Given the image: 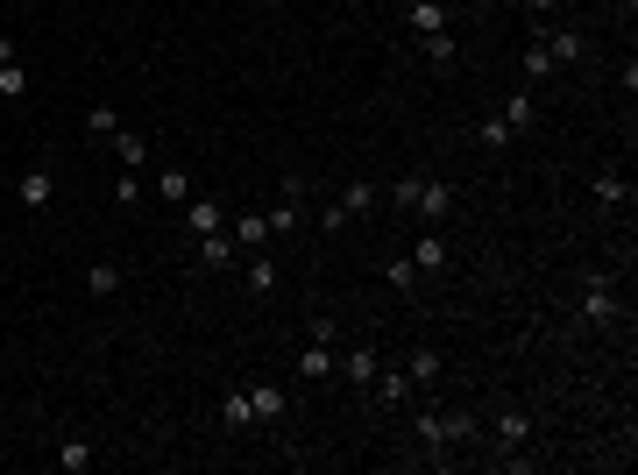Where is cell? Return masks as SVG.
Wrapping results in <instances>:
<instances>
[{
    "instance_id": "17",
    "label": "cell",
    "mask_w": 638,
    "mask_h": 475,
    "mask_svg": "<svg viewBox=\"0 0 638 475\" xmlns=\"http://www.w3.org/2000/svg\"><path fill=\"white\" fill-rule=\"evenodd\" d=\"M249 412L270 426V419H284V383H249Z\"/></svg>"
},
{
    "instance_id": "30",
    "label": "cell",
    "mask_w": 638,
    "mask_h": 475,
    "mask_svg": "<svg viewBox=\"0 0 638 475\" xmlns=\"http://www.w3.org/2000/svg\"><path fill=\"white\" fill-rule=\"evenodd\" d=\"M475 142H483V149H504V142H518V135H511L504 114H490V121H475Z\"/></svg>"
},
{
    "instance_id": "11",
    "label": "cell",
    "mask_w": 638,
    "mask_h": 475,
    "mask_svg": "<svg viewBox=\"0 0 638 475\" xmlns=\"http://www.w3.org/2000/svg\"><path fill=\"white\" fill-rule=\"evenodd\" d=\"M539 43L553 50V64H582V57H589V36H582V29H546Z\"/></svg>"
},
{
    "instance_id": "13",
    "label": "cell",
    "mask_w": 638,
    "mask_h": 475,
    "mask_svg": "<svg viewBox=\"0 0 638 475\" xmlns=\"http://www.w3.org/2000/svg\"><path fill=\"white\" fill-rule=\"evenodd\" d=\"M298 376H305V383L334 376V341H305V348H298Z\"/></svg>"
},
{
    "instance_id": "14",
    "label": "cell",
    "mask_w": 638,
    "mask_h": 475,
    "mask_svg": "<svg viewBox=\"0 0 638 475\" xmlns=\"http://www.w3.org/2000/svg\"><path fill=\"white\" fill-rule=\"evenodd\" d=\"M376 369H383V355L362 341V348H348V383L362 390V398H369V383H376Z\"/></svg>"
},
{
    "instance_id": "34",
    "label": "cell",
    "mask_w": 638,
    "mask_h": 475,
    "mask_svg": "<svg viewBox=\"0 0 638 475\" xmlns=\"http://www.w3.org/2000/svg\"><path fill=\"white\" fill-rule=\"evenodd\" d=\"M86 128H93V135H114L121 121H114V107H86Z\"/></svg>"
},
{
    "instance_id": "12",
    "label": "cell",
    "mask_w": 638,
    "mask_h": 475,
    "mask_svg": "<svg viewBox=\"0 0 638 475\" xmlns=\"http://www.w3.org/2000/svg\"><path fill=\"white\" fill-rule=\"evenodd\" d=\"M227 234H234V249H270V242H277V234H270V213H242Z\"/></svg>"
},
{
    "instance_id": "4",
    "label": "cell",
    "mask_w": 638,
    "mask_h": 475,
    "mask_svg": "<svg viewBox=\"0 0 638 475\" xmlns=\"http://www.w3.org/2000/svg\"><path fill=\"white\" fill-rule=\"evenodd\" d=\"M412 213H419L426 227H440V220L454 213V185H447V178H419V199H412Z\"/></svg>"
},
{
    "instance_id": "20",
    "label": "cell",
    "mask_w": 638,
    "mask_h": 475,
    "mask_svg": "<svg viewBox=\"0 0 638 475\" xmlns=\"http://www.w3.org/2000/svg\"><path fill=\"white\" fill-rule=\"evenodd\" d=\"M405 22H412L419 36H433V29H447V0H412V8H405Z\"/></svg>"
},
{
    "instance_id": "28",
    "label": "cell",
    "mask_w": 638,
    "mask_h": 475,
    "mask_svg": "<svg viewBox=\"0 0 638 475\" xmlns=\"http://www.w3.org/2000/svg\"><path fill=\"white\" fill-rule=\"evenodd\" d=\"M156 199H164V206H185V199H192V178H185V171H156Z\"/></svg>"
},
{
    "instance_id": "25",
    "label": "cell",
    "mask_w": 638,
    "mask_h": 475,
    "mask_svg": "<svg viewBox=\"0 0 638 475\" xmlns=\"http://www.w3.org/2000/svg\"><path fill=\"white\" fill-rule=\"evenodd\" d=\"M220 419H227V433L256 426V412H249V390H227V398H220Z\"/></svg>"
},
{
    "instance_id": "33",
    "label": "cell",
    "mask_w": 638,
    "mask_h": 475,
    "mask_svg": "<svg viewBox=\"0 0 638 475\" xmlns=\"http://www.w3.org/2000/svg\"><path fill=\"white\" fill-rule=\"evenodd\" d=\"M383 277H390V284H397V291H412V284H419V270H412V256H397V263H390V270H383Z\"/></svg>"
},
{
    "instance_id": "6",
    "label": "cell",
    "mask_w": 638,
    "mask_h": 475,
    "mask_svg": "<svg viewBox=\"0 0 638 475\" xmlns=\"http://www.w3.org/2000/svg\"><path fill=\"white\" fill-rule=\"evenodd\" d=\"M242 291H249V298H270V291H277V263H270V249H249V263H242Z\"/></svg>"
},
{
    "instance_id": "32",
    "label": "cell",
    "mask_w": 638,
    "mask_h": 475,
    "mask_svg": "<svg viewBox=\"0 0 638 475\" xmlns=\"http://www.w3.org/2000/svg\"><path fill=\"white\" fill-rule=\"evenodd\" d=\"M383 199H390V206H397V213H412V199H419V178H397V185H390V192H383Z\"/></svg>"
},
{
    "instance_id": "26",
    "label": "cell",
    "mask_w": 638,
    "mask_h": 475,
    "mask_svg": "<svg viewBox=\"0 0 638 475\" xmlns=\"http://www.w3.org/2000/svg\"><path fill=\"white\" fill-rule=\"evenodd\" d=\"M518 64H525V78H532V86H539V78H553V71H561V64H553V50H546L539 36L525 43V57H518Z\"/></svg>"
},
{
    "instance_id": "35",
    "label": "cell",
    "mask_w": 638,
    "mask_h": 475,
    "mask_svg": "<svg viewBox=\"0 0 638 475\" xmlns=\"http://www.w3.org/2000/svg\"><path fill=\"white\" fill-rule=\"evenodd\" d=\"M114 199H121V206H135V199H142V178H135V171H121V178H114Z\"/></svg>"
},
{
    "instance_id": "2",
    "label": "cell",
    "mask_w": 638,
    "mask_h": 475,
    "mask_svg": "<svg viewBox=\"0 0 638 475\" xmlns=\"http://www.w3.org/2000/svg\"><path fill=\"white\" fill-rule=\"evenodd\" d=\"M376 206H383V185H376V178H355L327 213H319V227H348V220H362V213H376Z\"/></svg>"
},
{
    "instance_id": "5",
    "label": "cell",
    "mask_w": 638,
    "mask_h": 475,
    "mask_svg": "<svg viewBox=\"0 0 638 475\" xmlns=\"http://www.w3.org/2000/svg\"><path fill=\"white\" fill-rule=\"evenodd\" d=\"M447 256H454V249H447V234H440V227H419V242H412V270H419V277H440V270H447Z\"/></svg>"
},
{
    "instance_id": "9",
    "label": "cell",
    "mask_w": 638,
    "mask_h": 475,
    "mask_svg": "<svg viewBox=\"0 0 638 475\" xmlns=\"http://www.w3.org/2000/svg\"><path fill=\"white\" fill-rule=\"evenodd\" d=\"M199 263H206V270H242V249H234V234H199Z\"/></svg>"
},
{
    "instance_id": "24",
    "label": "cell",
    "mask_w": 638,
    "mask_h": 475,
    "mask_svg": "<svg viewBox=\"0 0 638 475\" xmlns=\"http://www.w3.org/2000/svg\"><path fill=\"white\" fill-rule=\"evenodd\" d=\"M0 100H29V71H22V57H0Z\"/></svg>"
},
{
    "instance_id": "18",
    "label": "cell",
    "mask_w": 638,
    "mask_h": 475,
    "mask_svg": "<svg viewBox=\"0 0 638 475\" xmlns=\"http://www.w3.org/2000/svg\"><path fill=\"white\" fill-rule=\"evenodd\" d=\"M440 419H447V447H475V440H483V419L461 412V405H454V412H440Z\"/></svg>"
},
{
    "instance_id": "36",
    "label": "cell",
    "mask_w": 638,
    "mask_h": 475,
    "mask_svg": "<svg viewBox=\"0 0 638 475\" xmlns=\"http://www.w3.org/2000/svg\"><path fill=\"white\" fill-rule=\"evenodd\" d=\"M553 8H561V0H525V15H553Z\"/></svg>"
},
{
    "instance_id": "7",
    "label": "cell",
    "mask_w": 638,
    "mask_h": 475,
    "mask_svg": "<svg viewBox=\"0 0 638 475\" xmlns=\"http://www.w3.org/2000/svg\"><path fill=\"white\" fill-rule=\"evenodd\" d=\"M525 440H532V412H525V405H504V412H497V447L518 454Z\"/></svg>"
},
{
    "instance_id": "1",
    "label": "cell",
    "mask_w": 638,
    "mask_h": 475,
    "mask_svg": "<svg viewBox=\"0 0 638 475\" xmlns=\"http://www.w3.org/2000/svg\"><path fill=\"white\" fill-rule=\"evenodd\" d=\"M575 320L582 327H617L624 320V298H617V284L596 270V277H582V305H575Z\"/></svg>"
},
{
    "instance_id": "10",
    "label": "cell",
    "mask_w": 638,
    "mask_h": 475,
    "mask_svg": "<svg viewBox=\"0 0 638 475\" xmlns=\"http://www.w3.org/2000/svg\"><path fill=\"white\" fill-rule=\"evenodd\" d=\"M93 461H100V447H93L86 433H71V440H57V468H64V475H86Z\"/></svg>"
},
{
    "instance_id": "8",
    "label": "cell",
    "mask_w": 638,
    "mask_h": 475,
    "mask_svg": "<svg viewBox=\"0 0 638 475\" xmlns=\"http://www.w3.org/2000/svg\"><path fill=\"white\" fill-rule=\"evenodd\" d=\"M369 398H376V405H412L419 390H412V376H405V369H376V383H369Z\"/></svg>"
},
{
    "instance_id": "3",
    "label": "cell",
    "mask_w": 638,
    "mask_h": 475,
    "mask_svg": "<svg viewBox=\"0 0 638 475\" xmlns=\"http://www.w3.org/2000/svg\"><path fill=\"white\" fill-rule=\"evenodd\" d=\"M15 199H22L29 213H43V206L57 199V171H50V164H29V171L15 178Z\"/></svg>"
},
{
    "instance_id": "15",
    "label": "cell",
    "mask_w": 638,
    "mask_h": 475,
    "mask_svg": "<svg viewBox=\"0 0 638 475\" xmlns=\"http://www.w3.org/2000/svg\"><path fill=\"white\" fill-rule=\"evenodd\" d=\"M185 227H192V234H220V199L192 192V199H185Z\"/></svg>"
},
{
    "instance_id": "27",
    "label": "cell",
    "mask_w": 638,
    "mask_h": 475,
    "mask_svg": "<svg viewBox=\"0 0 638 475\" xmlns=\"http://www.w3.org/2000/svg\"><path fill=\"white\" fill-rule=\"evenodd\" d=\"M603 206H631V178H617V171H596V185H589Z\"/></svg>"
},
{
    "instance_id": "37",
    "label": "cell",
    "mask_w": 638,
    "mask_h": 475,
    "mask_svg": "<svg viewBox=\"0 0 638 475\" xmlns=\"http://www.w3.org/2000/svg\"><path fill=\"white\" fill-rule=\"evenodd\" d=\"M256 8H284V0H256Z\"/></svg>"
},
{
    "instance_id": "29",
    "label": "cell",
    "mask_w": 638,
    "mask_h": 475,
    "mask_svg": "<svg viewBox=\"0 0 638 475\" xmlns=\"http://www.w3.org/2000/svg\"><path fill=\"white\" fill-rule=\"evenodd\" d=\"M504 121H511V135H525V128L539 121V100H532V93H511V107H504Z\"/></svg>"
},
{
    "instance_id": "16",
    "label": "cell",
    "mask_w": 638,
    "mask_h": 475,
    "mask_svg": "<svg viewBox=\"0 0 638 475\" xmlns=\"http://www.w3.org/2000/svg\"><path fill=\"white\" fill-rule=\"evenodd\" d=\"M412 433H419V447L440 454V447H447V419H440V405H419V412H412Z\"/></svg>"
},
{
    "instance_id": "23",
    "label": "cell",
    "mask_w": 638,
    "mask_h": 475,
    "mask_svg": "<svg viewBox=\"0 0 638 475\" xmlns=\"http://www.w3.org/2000/svg\"><path fill=\"white\" fill-rule=\"evenodd\" d=\"M114 156H121L128 171H142V164H149V142H142L135 128H114Z\"/></svg>"
},
{
    "instance_id": "21",
    "label": "cell",
    "mask_w": 638,
    "mask_h": 475,
    "mask_svg": "<svg viewBox=\"0 0 638 475\" xmlns=\"http://www.w3.org/2000/svg\"><path fill=\"white\" fill-rule=\"evenodd\" d=\"M305 227V199H284L277 192V206H270V234H298Z\"/></svg>"
},
{
    "instance_id": "22",
    "label": "cell",
    "mask_w": 638,
    "mask_h": 475,
    "mask_svg": "<svg viewBox=\"0 0 638 475\" xmlns=\"http://www.w3.org/2000/svg\"><path fill=\"white\" fill-rule=\"evenodd\" d=\"M405 376H412V390H433V383H440V348H419V355L405 362Z\"/></svg>"
},
{
    "instance_id": "31",
    "label": "cell",
    "mask_w": 638,
    "mask_h": 475,
    "mask_svg": "<svg viewBox=\"0 0 638 475\" xmlns=\"http://www.w3.org/2000/svg\"><path fill=\"white\" fill-rule=\"evenodd\" d=\"M86 291H93V298H114V291H121V270H114V263H93V270H86Z\"/></svg>"
},
{
    "instance_id": "19",
    "label": "cell",
    "mask_w": 638,
    "mask_h": 475,
    "mask_svg": "<svg viewBox=\"0 0 638 475\" xmlns=\"http://www.w3.org/2000/svg\"><path fill=\"white\" fill-rule=\"evenodd\" d=\"M419 43H426V64H433V71H454V64H461L454 29H433V36H419Z\"/></svg>"
}]
</instances>
